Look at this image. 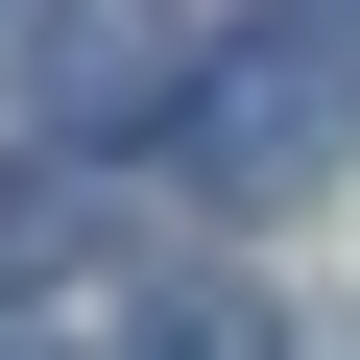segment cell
Returning <instances> with one entry per match:
<instances>
[{
    "label": "cell",
    "instance_id": "cell-1",
    "mask_svg": "<svg viewBox=\"0 0 360 360\" xmlns=\"http://www.w3.org/2000/svg\"><path fill=\"white\" fill-rule=\"evenodd\" d=\"M193 168H217V193H312V168H336V49L312 25L193 49Z\"/></svg>",
    "mask_w": 360,
    "mask_h": 360
},
{
    "label": "cell",
    "instance_id": "cell-4",
    "mask_svg": "<svg viewBox=\"0 0 360 360\" xmlns=\"http://www.w3.org/2000/svg\"><path fill=\"white\" fill-rule=\"evenodd\" d=\"M168 360H288V336H264V288H193V312H168Z\"/></svg>",
    "mask_w": 360,
    "mask_h": 360
},
{
    "label": "cell",
    "instance_id": "cell-5",
    "mask_svg": "<svg viewBox=\"0 0 360 360\" xmlns=\"http://www.w3.org/2000/svg\"><path fill=\"white\" fill-rule=\"evenodd\" d=\"M0 25H25V0H0Z\"/></svg>",
    "mask_w": 360,
    "mask_h": 360
},
{
    "label": "cell",
    "instance_id": "cell-3",
    "mask_svg": "<svg viewBox=\"0 0 360 360\" xmlns=\"http://www.w3.org/2000/svg\"><path fill=\"white\" fill-rule=\"evenodd\" d=\"M72 264V168H0V288H49Z\"/></svg>",
    "mask_w": 360,
    "mask_h": 360
},
{
    "label": "cell",
    "instance_id": "cell-2",
    "mask_svg": "<svg viewBox=\"0 0 360 360\" xmlns=\"http://www.w3.org/2000/svg\"><path fill=\"white\" fill-rule=\"evenodd\" d=\"M25 96H49V144H144L168 96H193V25H168V0H49L25 25Z\"/></svg>",
    "mask_w": 360,
    "mask_h": 360
}]
</instances>
